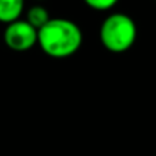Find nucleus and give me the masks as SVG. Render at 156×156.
Returning a JSON list of instances; mask_svg holds the SVG:
<instances>
[{"label":"nucleus","mask_w":156,"mask_h":156,"mask_svg":"<svg viewBox=\"0 0 156 156\" xmlns=\"http://www.w3.org/2000/svg\"><path fill=\"white\" fill-rule=\"evenodd\" d=\"M3 40L5 45L12 51L25 52L37 45L38 30L33 27L26 19H16L5 25Z\"/></svg>","instance_id":"nucleus-3"},{"label":"nucleus","mask_w":156,"mask_h":156,"mask_svg":"<svg viewBox=\"0 0 156 156\" xmlns=\"http://www.w3.org/2000/svg\"><path fill=\"white\" fill-rule=\"evenodd\" d=\"M37 2H41V0H37Z\"/></svg>","instance_id":"nucleus-7"},{"label":"nucleus","mask_w":156,"mask_h":156,"mask_svg":"<svg viewBox=\"0 0 156 156\" xmlns=\"http://www.w3.org/2000/svg\"><path fill=\"white\" fill-rule=\"evenodd\" d=\"M83 34L76 22L67 18H51L38 29V45L45 55L63 59L74 55L82 45Z\"/></svg>","instance_id":"nucleus-1"},{"label":"nucleus","mask_w":156,"mask_h":156,"mask_svg":"<svg viewBox=\"0 0 156 156\" xmlns=\"http://www.w3.org/2000/svg\"><path fill=\"white\" fill-rule=\"evenodd\" d=\"M25 7V0H0V22L11 23L21 18Z\"/></svg>","instance_id":"nucleus-4"},{"label":"nucleus","mask_w":156,"mask_h":156,"mask_svg":"<svg viewBox=\"0 0 156 156\" xmlns=\"http://www.w3.org/2000/svg\"><path fill=\"white\" fill-rule=\"evenodd\" d=\"M99 36L105 49L114 54H122L134 44L137 38V26L129 15L114 12L103 21Z\"/></svg>","instance_id":"nucleus-2"},{"label":"nucleus","mask_w":156,"mask_h":156,"mask_svg":"<svg viewBox=\"0 0 156 156\" xmlns=\"http://www.w3.org/2000/svg\"><path fill=\"white\" fill-rule=\"evenodd\" d=\"M86 5L96 11H107L112 8L119 0H83Z\"/></svg>","instance_id":"nucleus-6"},{"label":"nucleus","mask_w":156,"mask_h":156,"mask_svg":"<svg viewBox=\"0 0 156 156\" xmlns=\"http://www.w3.org/2000/svg\"><path fill=\"white\" fill-rule=\"evenodd\" d=\"M49 19H51V16H49L48 10L40 4H36L33 7H30L26 12V21L37 30L41 29Z\"/></svg>","instance_id":"nucleus-5"}]
</instances>
